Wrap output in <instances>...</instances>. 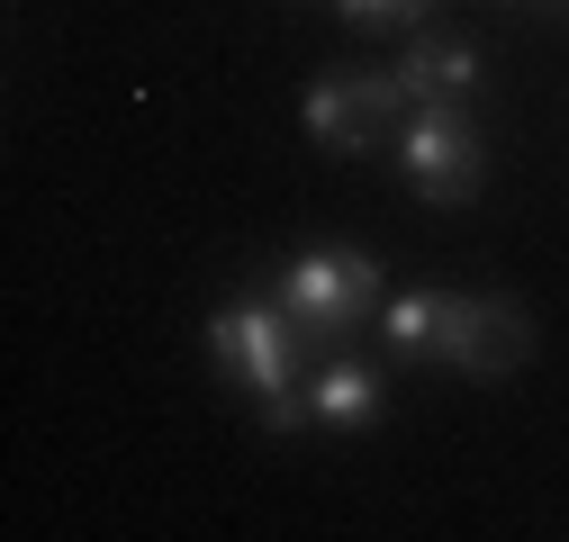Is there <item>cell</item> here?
Listing matches in <instances>:
<instances>
[{
	"label": "cell",
	"mask_w": 569,
	"mask_h": 542,
	"mask_svg": "<svg viewBox=\"0 0 569 542\" xmlns=\"http://www.w3.org/2000/svg\"><path fill=\"white\" fill-rule=\"evenodd\" d=\"M271 299L290 308L299 344H343L362 317H380V271H371V253H299Z\"/></svg>",
	"instance_id": "obj_1"
},
{
	"label": "cell",
	"mask_w": 569,
	"mask_h": 542,
	"mask_svg": "<svg viewBox=\"0 0 569 542\" xmlns=\"http://www.w3.org/2000/svg\"><path fill=\"white\" fill-rule=\"evenodd\" d=\"M208 353H218L253 398H280V389H299L290 371H299V325H290V308H262V299H236V308H218L208 317Z\"/></svg>",
	"instance_id": "obj_3"
},
{
	"label": "cell",
	"mask_w": 569,
	"mask_h": 542,
	"mask_svg": "<svg viewBox=\"0 0 569 542\" xmlns=\"http://www.w3.org/2000/svg\"><path fill=\"white\" fill-rule=\"evenodd\" d=\"M389 73H398L407 100H461V91H479V46H470V37H435V28H416L407 54L389 63Z\"/></svg>",
	"instance_id": "obj_5"
},
{
	"label": "cell",
	"mask_w": 569,
	"mask_h": 542,
	"mask_svg": "<svg viewBox=\"0 0 569 542\" xmlns=\"http://www.w3.org/2000/svg\"><path fill=\"white\" fill-rule=\"evenodd\" d=\"M371 127H380V109H371L362 73H317V82H308V136H317V145L362 154V145H371Z\"/></svg>",
	"instance_id": "obj_6"
},
{
	"label": "cell",
	"mask_w": 569,
	"mask_h": 542,
	"mask_svg": "<svg viewBox=\"0 0 569 542\" xmlns=\"http://www.w3.org/2000/svg\"><path fill=\"white\" fill-rule=\"evenodd\" d=\"M308 416L317 425H362V416H380V371H362V362H326L317 380H308Z\"/></svg>",
	"instance_id": "obj_7"
},
{
	"label": "cell",
	"mask_w": 569,
	"mask_h": 542,
	"mask_svg": "<svg viewBox=\"0 0 569 542\" xmlns=\"http://www.w3.org/2000/svg\"><path fill=\"white\" fill-rule=\"evenodd\" d=\"M398 163H407V181H416V199H470L479 190V172H488V145H479V127H470V109L461 100H416L407 109V127H398Z\"/></svg>",
	"instance_id": "obj_2"
},
{
	"label": "cell",
	"mask_w": 569,
	"mask_h": 542,
	"mask_svg": "<svg viewBox=\"0 0 569 542\" xmlns=\"http://www.w3.org/2000/svg\"><path fill=\"white\" fill-rule=\"evenodd\" d=\"M335 19L343 28H416V19H435V0H335Z\"/></svg>",
	"instance_id": "obj_9"
},
{
	"label": "cell",
	"mask_w": 569,
	"mask_h": 542,
	"mask_svg": "<svg viewBox=\"0 0 569 542\" xmlns=\"http://www.w3.org/2000/svg\"><path fill=\"white\" fill-rule=\"evenodd\" d=\"M525 353H533L525 308H507V299H443L435 362H452L461 380H507V371H525Z\"/></svg>",
	"instance_id": "obj_4"
},
{
	"label": "cell",
	"mask_w": 569,
	"mask_h": 542,
	"mask_svg": "<svg viewBox=\"0 0 569 542\" xmlns=\"http://www.w3.org/2000/svg\"><path fill=\"white\" fill-rule=\"evenodd\" d=\"M443 299H452V290H398V299H380L389 344H398V353H435V334H443Z\"/></svg>",
	"instance_id": "obj_8"
}]
</instances>
